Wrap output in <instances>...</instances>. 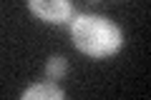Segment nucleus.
Segmentation results:
<instances>
[{
  "instance_id": "4",
  "label": "nucleus",
  "mask_w": 151,
  "mask_h": 100,
  "mask_svg": "<svg viewBox=\"0 0 151 100\" xmlns=\"http://www.w3.org/2000/svg\"><path fill=\"white\" fill-rule=\"evenodd\" d=\"M63 73H65V60L58 58V55H55V58H50L48 65H45V75H48L50 80H58Z\"/></svg>"
},
{
  "instance_id": "2",
  "label": "nucleus",
  "mask_w": 151,
  "mask_h": 100,
  "mask_svg": "<svg viewBox=\"0 0 151 100\" xmlns=\"http://www.w3.org/2000/svg\"><path fill=\"white\" fill-rule=\"evenodd\" d=\"M28 8L35 18L45 23H53V25H60V23H68L70 15H73V8H70V0H28Z\"/></svg>"
},
{
  "instance_id": "3",
  "label": "nucleus",
  "mask_w": 151,
  "mask_h": 100,
  "mask_svg": "<svg viewBox=\"0 0 151 100\" xmlns=\"http://www.w3.org/2000/svg\"><path fill=\"white\" fill-rule=\"evenodd\" d=\"M63 90L55 88V85H33V88H28L25 93H23V98L25 100H60L63 98Z\"/></svg>"
},
{
  "instance_id": "5",
  "label": "nucleus",
  "mask_w": 151,
  "mask_h": 100,
  "mask_svg": "<svg viewBox=\"0 0 151 100\" xmlns=\"http://www.w3.org/2000/svg\"><path fill=\"white\" fill-rule=\"evenodd\" d=\"M88 3H98V0H88Z\"/></svg>"
},
{
  "instance_id": "1",
  "label": "nucleus",
  "mask_w": 151,
  "mask_h": 100,
  "mask_svg": "<svg viewBox=\"0 0 151 100\" xmlns=\"http://www.w3.org/2000/svg\"><path fill=\"white\" fill-rule=\"evenodd\" d=\"M73 45L88 58H111L121 50L124 35L111 20L101 15H78L70 23Z\"/></svg>"
}]
</instances>
